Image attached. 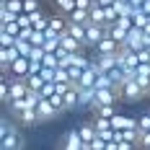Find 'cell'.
<instances>
[{"mask_svg": "<svg viewBox=\"0 0 150 150\" xmlns=\"http://www.w3.org/2000/svg\"><path fill=\"white\" fill-rule=\"evenodd\" d=\"M0 8H8L13 13H23V0H8V3H0Z\"/></svg>", "mask_w": 150, "mask_h": 150, "instance_id": "24", "label": "cell"}, {"mask_svg": "<svg viewBox=\"0 0 150 150\" xmlns=\"http://www.w3.org/2000/svg\"><path fill=\"white\" fill-rule=\"evenodd\" d=\"M67 21H73V23H91V11H86V8H75L73 13L67 16Z\"/></svg>", "mask_w": 150, "mask_h": 150, "instance_id": "18", "label": "cell"}, {"mask_svg": "<svg viewBox=\"0 0 150 150\" xmlns=\"http://www.w3.org/2000/svg\"><path fill=\"white\" fill-rule=\"evenodd\" d=\"M0 3H8V0H0Z\"/></svg>", "mask_w": 150, "mask_h": 150, "instance_id": "41", "label": "cell"}, {"mask_svg": "<svg viewBox=\"0 0 150 150\" xmlns=\"http://www.w3.org/2000/svg\"><path fill=\"white\" fill-rule=\"evenodd\" d=\"M106 34H109L111 39H117L119 44H124V39H127V34H129V29H124L122 23H109V26H106Z\"/></svg>", "mask_w": 150, "mask_h": 150, "instance_id": "11", "label": "cell"}, {"mask_svg": "<svg viewBox=\"0 0 150 150\" xmlns=\"http://www.w3.org/2000/svg\"><path fill=\"white\" fill-rule=\"evenodd\" d=\"M49 31H54V34H65L67 31V16H49Z\"/></svg>", "mask_w": 150, "mask_h": 150, "instance_id": "10", "label": "cell"}, {"mask_svg": "<svg viewBox=\"0 0 150 150\" xmlns=\"http://www.w3.org/2000/svg\"><path fill=\"white\" fill-rule=\"evenodd\" d=\"M23 11L34 13V11H42V5H39V0H23Z\"/></svg>", "mask_w": 150, "mask_h": 150, "instance_id": "31", "label": "cell"}, {"mask_svg": "<svg viewBox=\"0 0 150 150\" xmlns=\"http://www.w3.org/2000/svg\"><path fill=\"white\" fill-rule=\"evenodd\" d=\"M93 127H96L98 135H101V132H109V129H114V127H111V119H106V117H96V114H93Z\"/></svg>", "mask_w": 150, "mask_h": 150, "instance_id": "22", "label": "cell"}, {"mask_svg": "<svg viewBox=\"0 0 150 150\" xmlns=\"http://www.w3.org/2000/svg\"><path fill=\"white\" fill-rule=\"evenodd\" d=\"M23 109H29V106H26V98H13V101H8V114L16 117V119L21 117Z\"/></svg>", "mask_w": 150, "mask_h": 150, "instance_id": "19", "label": "cell"}, {"mask_svg": "<svg viewBox=\"0 0 150 150\" xmlns=\"http://www.w3.org/2000/svg\"><path fill=\"white\" fill-rule=\"evenodd\" d=\"M78 132H80V137H83V142H86V145H88L91 140L98 135V132H96V127H93V119H91V122H83V124H78Z\"/></svg>", "mask_w": 150, "mask_h": 150, "instance_id": "14", "label": "cell"}, {"mask_svg": "<svg viewBox=\"0 0 150 150\" xmlns=\"http://www.w3.org/2000/svg\"><path fill=\"white\" fill-rule=\"evenodd\" d=\"M18 57H21V54H18L16 44H13V47H0V70H3V73H8V67H11Z\"/></svg>", "mask_w": 150, "mask_h": 150, "instance_id": "4", "label": "cell"}, {"mask_svg": "<svg viewBox=\"0 0 150 150\" xmlns=\"http://www.w3.org/2000/svg\"><path fill=\"white\" fill-rule=\"evenodd\" d=\"M49 101H52V106H54L60 114L65 111V96H62V93H54V96H49Z\"/></svg>", "mask_w": 150, "mask_h": 150, "instance_id": "27", "label": "cell"}, {"mask_svg": "<svg viewBox=\"0 0 150 150\" xmlns=\"http://www.w3.org/2000/svg\"><path fill=\"white\" fill-rule=\"evenodd\" d=\"M0 31H8V34L18 36V34H21V26H18V21H13V23H3V26H0Z\"/></svg>", "mask_w": 150, "mask_h": 150, "instance_id": "29", "label": "cell"}, {"mask_svg": "<svg viewBox=\"0 0 150 150\" xmlns=\"http://www.w3.org/2000/svg\"><path fill=\"white\" fill-rule=\"evenodd\" d=\"M91 23H109V18H106V8L101 3H93L91 5Z\"/></svg>", "mask_w": 150, "mask_h": 150, "instance_id": "12", "label": "cell"}, {"mask_svg": "<svg viewBox=\"0 0 150 150\" xmlns=\"http://www.w3.org/2000/svg\"><path fill=\"white\" fill-rule=\"evenodd\" d=\"M78 96H80V109H91L96 101V88H80Z\"/></svg>", "mask_w": 150, "mask_h": 150, "instance_id": "15", "label": "cell"}, {"mask_svg": "<svg viewBox=\"0 0 150 150\" xmlns=\"http://www.w3.org/2000/svg\"><path fill=\"white\" fill-rule=\"evenodd\" d=\"M60 42H62V47H65L67 52H80V49H86V47H83V42H78L73 34H67V31L60 36Z\"/></svg>", "mask_w": 150, "mask_h": 150, "instance_id": "13", "label": "cell"}, {"mask_svg": "<svg viewBox=\"0 0 150 150\" xmlns=\"http://www.w3.org/2000/svg\"><path fill=\"white\" fill-rule=\"evenodd\" d=\"M8 73L13 75V78H29V73H31V60H29V57H18V60L8 67Z\"/></svg>", "mask_w": 150, "mask_h": 150, "instance_id": "6", "label": "cell"}, {"mask_svg": "<svg viewBox=\"0 0 150 150\" xmlns=\"http://www.w3.org/2000/svg\"><path fill=\"white\" fill-rule=\"evenodd\" d=\"M119 93H122V101H132V104H135V101H142V98L148 96V91L142 88L137 80H127L119 88Z\"/></svg>", "mask_w": 150, "mask_h": 150, "instance_id": "1", "label": "cell"}, {"mask_svg": "<svg viewBox=\"0 0 150 150\" xmlns=\"http://www.w3.org/2000/svg\"><path fill=\"white\" fill-rule=\"evenodd\" d=\"M83 145H86V142H83V137H80V132H78V127L70 129L67 135L62 137V150H80Z\"/></svg>", "mask_w": 150, "mask_h": 150, "instance_id": "7", "label": "cell"}, {"mask_svg": "<svg viewBox=\"0 0 150 150\" xmlns=\"http://www.w3.org/2000/svg\"><path fill=\"white\" fill-rule=\"evenodd\" d=\"M148 96H150V88H148Z\"/></svg>", "mask_w": 150, "mask_h": 150, "instance_id": "42", "label": "cell"}, {"mask_svg": "<svg viewBox=\"0 0 150 150\" xmlns=\"http://www.w3.org/2000/svg\"><path fill=\"white\" fill-rule=\"evenodd\" d=\"M8 132H16V127H13V124H11L8 119H3V122H0V137H3V135H8Z\"/></svg>", "mask_w": 150, "mask_h": 150, "instance_id": "33", "label": "cell"}, {"mask_svg": "<svg viewBox=\"0 0 150 150\" xmlns=\"http://www.w3.org/2000/svg\"><path fill=\"white\" fill-rule=\"evenodd\" d=\"M16 39L18 36H13V34H8V31H0V47H13Z\"/></svg>", "mask_w": 150, "mask_h": 150, "instance_id": "28", "label": "cell"}, {"mask_svg": "<svg viewBox=\"0 0 150 150\" xmlns=\"http://www.w3.org/2000/svg\"><path fill=\"white\" fill-rule=\"evenodd\" d=\"M142 11H145V13L150 16V0H145V3H142Z\"/></svg>", "mask_w": 150, "mask_h": 150, "instance_id": "37", "label": "cell"}, {"mask_svg": "<svg viewBox=\"0 0 150 150\" xmlns=\"http://www.w3.org/2000/svg\"><path fill=\"white\" fill-rule=\"evenodd\" d=\"M0 150H23V137L21 132H8V135L0 137Z\"/></svg>", "mask_w": 150, "mask_h": 150, "instance_id": "2", "label": "cell"}, {"mask_svg": "<svg viewBox=\"0 0 150 150\" xmlns=\"http://www.w3.org/2000/svg\"><path fill=\"white\" fill-rule=\"evenodd\" d=\"M106 36V26L104 23H88V39H86V49H93L101 39Z\"/></svg>", "mask_w": 150, "mask_h": 150, "instance_id": "3", "label": "cell"}, {"mask_svg": "<svg viewBox=\"0 0 150 150\" xmlns=\"http://www.w3.org/2000/svg\"><path fill=\"white\" fill-rule=\"evenodd\" d=\"M42 62H44V67H60V57H57L54 52H47Z\"/></svg>", "mask_w": 150, "mask_h": 150, "instance_id": "25", "label": "cell"}, {"mask_svg": "<svg viewBox=\"0 0 150 150\" xmlns=\"http://www.w3.org/2000/svg\"><path fill=\"white\" fill-rule=\"evenodd\" d=\"M137 57H140V62H150V47H142V49H137Z\"/></svg>", "mask_w": 150, "mask_h": 150, "instance_id": "34", "label": "cell"}, {"mask_svg": "<svg viewBox=\"0 0 150 150\" xmlns=\"http://www.w3.org/2000/svg\"><path fill=\"white\" fill-rule=\"evenodd\" d=\"M137 145H140V148H145V150H150V129H148V132H140Z\"/></svg>", "mask_w": 150, "mask_h": 150, "instance_id": "32", "label": "cell"}, {"mask_svg": "<svg viewBox=\"0 0 150 150\" xmlns=\"http://www.w3.org/2000/svg\"><path fill=\"white\" fill-rule=\"evenodd\" d=\"M137 148V142H129V140H122L119 142V150H135Z\"/></svg>", "mask_w": 150, "mask_h": 150, "instance_id": "35", "label": "cell"}, {"mask_svg": "<svg viewBox=\"0 0 150 150\" xmlns=\"http://www.w3.org/2000/svg\"><path fill=\"white\" fill-rule=\"evenodd\" d=\"M91 111H93V114H96V117H106V119H114V117H117V114H119V111H117V106H114V104H104V106H93V109H91Z\"/></svg>", "mask_w": 150, "mask_h": 150, "instance_id": "17", "label": "cell"}, {"mask_svg": "<svg viewBox=\"0 0 150 150\" xmlns=\"http://www.w3.org/2000/svg\"><path fill=\"white\" fill-rule=\"evenodd\" d=\"M80 150H91V145H83V148H80Z\"/></svg>", "mask_w": 150, "mask_h": 150, "instance_id": "39", "label": "cell"}, {"mask_svg": "<svg viewBox=\"0 0 150 150\" xmlns=\"http://www.w3.org/2000/svg\"><path fill=\"white\" fill-rule=\"evenodd\" d=\"M36 111H39L42 122H47V119H54V117L60 114V111H57V109L52 106V101H49V98H42V101H39V106H36Z\"/></svg>", "mask_w": 150, "mask_h": 150, "instance_id": "9", "label": "cell"}, {"mask_svg": "<svg viewBox=\"0 0 150 150\" xmlns=\"http://www.w3.org/2000/svg\"><path fill=\"white\" fill-rule=\"evenodd\" d=\"M117 3H129V0H117Z\"/></svg>", "mask_w": 150, "mask_h": 150, "instance_id": "40", "label": "cell"}, {"mask_svg": "<svg viewBox=\"0 0 150 150\" xmlns=\"http://www.w3.org/2000/svg\"><path fill=\"white\" fill-rule=\"evenodd\" d=\"M93 3H96V0H93Z\"/></svg>", "mask_w": 150, "mask_h": 150, "instance_id": "43", "label": "cell"}, {"mask_svg": "<svg viewBox=\"0 0 150 150\" xmlns=\"http://www.w3.org/2000/svg\"><path fill=\"white\" fill-rule=\"evenodd\" d=\"M18 122H21V124H26V127H31V124L42 122V117H39V111H36V109H23V111H21V117H18Z\"/></svg>", "mask_w": 150, "mask_h": 150, "instance_id": "16", "label": "cell"}, {"mask_svg": "<svg viewBox=\"0 0 150 150\" xmlns=\"http://www.w3.org/2000/svg\"><path fill=\"white\" fill-rule=\"evenodd\" d=\"M129 3H132L135 8H142V3H145V0H129Z\"/></svg>", "mask_w": 150, "mask_h": 150, "instance_id": "38", "label": "cell"}, {"mask_svg": "<svg viewBox=\"0 0 150 150\" xmlns=\"http://www.w3.org/2000/svg\"><path fill=\"white\" fill-rule=\"evenodd\" d=\"M96 3H101V5H104V8H111V5H114V3H117V0H96Z\"/></svg>", "mask_w": 150, "mask_h": 150, "instance_id": "36", "label": "cell"}, {"mask_svg": "<svg viewBox=\"0 0 150 150\" xmlns=\"http://www.w3.org/2000/svg\"><path fill=\"white\" fill-rule=\"evenodd\" d=\"M54 8H57V13L70 16L75 8H78V3H75V0H54Z\"/></svg>", "mask_w": 150, "mask_h": 150, "instance_id": "20", "label": "cell"}, {"mask_svg": "<svg viewBox=\"0 0 150 150\" xmlns=\"http://www.w3.org/2000/svg\"><path fill=\"white\" fill-rule=\"evenodd\" d=\"M16 49H18V54H21V57H31L34 44H31L29 39H21V36H18V39H16Z\"/></svg>", "mask_w": 150, "mask_h": 150, "instance_id": "21", "label": "cell"}, {"mask_svg": "<svg viewBox=\"0 0 150 150\" xmlns=\"http://www.w3.org/2000/svg\"><path fill=\"white\" fill-rule=\"evenodd\" d=\"M26 80H29V88H31V91H42V88H44V83H47L42 73H39V75H29Z\"/></svg>", "mask_w": 150, "mask_h": 150, "instance_id": "23", "label": "cell"}, {"mask_svg": "<svg viewBox=\"0 0 150 150\" xmlns=\"http://www.w3.org/2000/svg\"><path fill=\"white\" fill-rule=\"evenodd\" d=\"M122 47H127V49H142V29H140V26H132V29H129V34H127V39H124V44Z\"/></svg>", "mask_w": 150, "mask_h": 150, "instance_id": "8", "label": "cell"}, {"mask_svg": "<svg viewBox=\"0 0 150 150\" xmlns=\"http://www.w3.org/2000/svg\"><path fill=\"white\" fill-rule=\"evenodd\" d=\"M88 145H91V150H106V140L96 135V137H93V140L88 142Z\"/></svg>", "mask_w": 150, "mask_h": 150, "instance_id": "30", "label": "cell"}, {"mask_svg": "<svg viewBox=\"0 0 150 150\" xmlns=\"http://www.w3.org/2000/svg\"><path fill=\"white\" fill-rule=\"evenodd\" d=\"M137 129H140V132H148V129H150V111L137 117Z\"/></svg>", "mask_w": 150, "mask_h": 150, "instance_id": "26", "label": "cell"}, {"mask_svg": "<svg viewBox=\"0 0 150 150\" xmlns=\"http://www.w3.org/2000/svg\"><path fill=\"white\" fill-rule=\"evenodd\" d=\"M119 49H122V44L117 42V39H111L109 34H106L104 39L93 47V52H96V54H114V52H119Z\"/></svg>", "mask_w": 150, "mask_h": 150, "instance_id": "5", "label": "cell"}]
</instances>
